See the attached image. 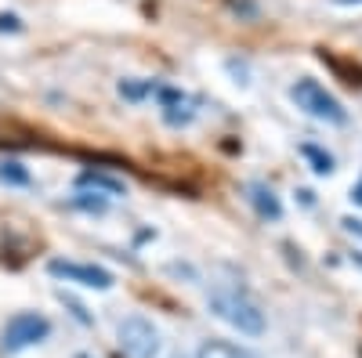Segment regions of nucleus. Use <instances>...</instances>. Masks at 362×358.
<instances>
[{"label":"nucleus","instance_id":"1","mask_svg":"<svg viewBox=\"0 0 362 358\" xmlns=\"http://www.w3.org/2000/svg\"><path fill=\"white\" fill-rule=\"evenodd\" d=\"M210 311H214L218 318H225L228 326H235L239 333H247V337L264 333V311L243 290H214L210 293Z\"/></svg>","mask_w":362,"mask_h":358},{"label":"nucleus","instance_id":"17","mask_svg":"<svg viewBox=\"0 0 362 358\" xmlns=\"http://www.w3.org/2000/svg\"><path fill=\"white\" fill-rule=\"evenodd\" d=\"M355 261H358V264H362V253H355Z\"/></svg>","mask_w":362,"mask_h":358},{"label":"nucleus","instance_id":"7","mask_svg":"<svg viewBox=\"0 0 362 358\" xmlns=\"http://www.w3.org/2000/svg\"><path fill=\"white\" fill-rule=\"evenodd\" d=\"M196 358H261V354H254L243 344H232V340H203Z\"/></svg>","mask_w":362,"mask_h":358},{"label":"nucleus","instance_id":"3","mask_svg":"<svg viewBox=\"0 0 362 358\" xmlns=\"http://www.w3.org/2000/svg\"><path fill=\"white\" fill-rule=\"evenodd\" d=\"M51 337V322L37 311H18L4 322V330H0V347L4 351H25V347H33L40 340Z\"/></svg>","mask_w":362,"mask_h":358},{"label":"nucleus","instance_id":"2","mask_svg":"<svg viewBox=\"0 0 362 358\" xmlns=\"http://www.w3.org/2000/svg\"><path fill=\"white\" fill-rule=\"evenodd\" d=\"M290 98L297 102V109H305L308 116H315V119H322V124H348V109L326 91V87L319 83V80H297L293 87H290Z\"/></svg>","mask_w":362,"mask_h":358},{"label":"nucleus","instance_id":"15","mask_svg":"<svg viewBox=\"0 0 362 358\" xmlns=\"http://www.w3.org/2000/svg\"><path fill=\"white\" fill-rule=\"evenodd\" d=\"M351 199H355V203H362V181H358V185L351 189Z\"/></svg>","mask_w":362,"mask_h":358},{"label":"nucleus","instance_id":"4","mask_svg":"<svg viewBox=\"0 0 362 358\" xmlns=\"http://www.w3.org/2000/svg\"><path fill=\"white\" fill-rule=\"evenodd\" d=\"M116 340H119V351L127 358H156L160 354V330L141 315H131V318L119 322Z\"/></svg>","mask_w":362,"mask_h":358},{"label":"nucleus","instance_id":"9","mask_svg":"<svg viewBox=\"0 0 362 358\" xmlns=\"http://www.w3.org/2000/svg\"><path fill=\"white\" fill-rule=\"evenodd\" d=\"M76 185H80V189H90V185H95V189H98V192H105V196H119V192H124V185H119L116 177L98 174V170H83Z\"/></svg>","mask_w":362,"mask_h":358},{"label":"nucleus","instance_id":"10","mask_svg":"<svg viewBox=\"0 0 362 358\" xmlns=\"http://www.w3.org/2000/svg\"><path fill=\"white\" fill-rule=\"evenodd\" d=\"M0 181H8V185H29V174L22 170V163H0Z\"/></svg>","mask_w":362,"mask_h":358},{"label":"nucleus","instance_id":"11","mask_svg":"<svg viewBox=\"0 0 362 358\" xmlns=\"http://www.w3.org/2000/svg\"><path fill=\"white\" fill-rule=\"evenodd\" d=\"M305 156L315 163V174H329V170H334V160H329L326 153H319L315 145H305Z\"/></svg>","mask_w":362,"mask_h":358},{"label":"nucleus","instance_id":"8","mask_svg":"<svg viewBox=\"0 0 362 358\" xmlns=\"http://www.w3.org/2000/svg\"><path fill=\"white\" fill-rule=\"evenodd\" d=\"M250 203H254V210L261 217H268V221H279L283 217V203H279V196L272 192L268 185H250Z\"/></svg>","mask_w":362,"mask_h":358},{"label":"nucleus","instance_id":"16","mask_svg":"<svg viewBox=\"0 0 362 358\" xmlns=\"http://www.w3.org/2000/svg\"><path fill=\"white\" fill-rule=\"evenodd\" d=\"M334 4H344V8H358L362 0H334Z\"/></svg>","mask_w":362,"mask_h":358},{"label":"nucleus","instance_id":"14","mask_svg":"<svg viewBox=\"0 0 362 358\" xmlns=\"http://www.w3.org/2000/svg\"><path fill=\"white\" fill-rule=\"evenodd\" d=\"M18 29H22V22L15 15H0V33H18Z\"/></svg>","mask_w":362,"mask_h":358},{"label":"nucleus","instance_id":"6","mask_svg":"<svg viewBox=\"0 0 362 358\" xmlns=\"http://www.w3.org/2000/svg\"><path fill=\"white\" fill-rule=\"evenodd\" d=\"M153 95H156L160 105H163V119H167V124H174V127L189 124V119L196 116V102H192L185 91H177V87H156Z\"/></svg>","mask_w":362,"mask_h":358},{"label":"nucleus","instance_id":"5","mask_svg":"<svg viewBox=\"0 0 362 358\" xmlns=\"http://www.w3.org/2000/svg\"><path fill=\"white\" fill-rule=\"evenodd\" d=\"M47 272L54 279H66V282H80V286H90V290H112V275L98 264H80V261H62L54 257L47 264Z\"/></svg>","mask_w":362,"mask_h":358},{"label":"nucleus","instance_id":"13","mask_svg":"<svg viewBox=\"0 0 362 358\" xmlns=\"http://www.w3.org/2000/svg\"><path fill=\"white\" fill-rule=\"evenodd\" d=\"M76 206H83V210H98V214H102V210H105V196L90 199L87 192H80V196H76Z\"/></svg>","mask_w":362,"mask_h":358},{"label":"nucleus","instance_id":"12","mask_svg":"<svg viewBox=\"0 0 362 358\" xmlns=\"http://www.w3.org/2000/svg\"><path fill=\"white\" fill-rule=\"evenodd\" d=\"M148 91H156V83H131V80L119 83V95H127V98H145Z\"/></svg>","mask_w":362,"mask_h":358}]
</instances>
